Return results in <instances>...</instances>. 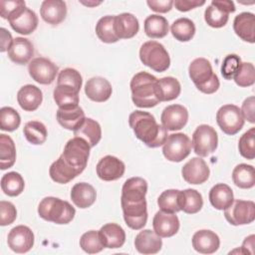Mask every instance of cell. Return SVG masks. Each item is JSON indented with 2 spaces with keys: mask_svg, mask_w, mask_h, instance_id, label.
Returning <instances> with one entry per match:
<instances>
[{
  "mask_svg": "<svg viewBox=\"0 0 255 255\" xmlns=\"http://www.w3.org/2000/svg\"><path fill=\"white\" fill-rule=\"evenodd\" d=\"M80 247L89 254L99 253L105 248L101 241L99 231L96 230L87 231L81 236Z\"/></svg>",
  "mask_w": 255,
  "mask_h": 255,
  "instance_id": "46",
  "label": "cell"
},
{
  "mask_svg": "<svg viewBox=\"0 0 255 255\" xmlns=\"http://www.w3.org/2000/svg\"><path fill=\"white\" fill-rule=\"evenodd\" d=\"M139 25L131 13H122L115 16V32L119 39H129L138 32Z\"/></svg>",
  "mask_w": 255,
  "mask_h": 255,
  "instance_id": "29",
  "label": "cell"
},
{
  "mask_svg": "<svg viewBox=\"0 0 255 255\" xmlns=\"http://www.w3.org/2000/svg\"><path fill=\"white\" fill-rule=\"evenodd\" d=\"M139 59L151 70L161 73L170 66V58L164 46L156 41H147L140 46Z\"/></svg>",
  "mask_w": 255,
  "mask_h": 255,
  "instance_id": "6",
  "label": "cell"
},
{
  "mask_svg": "<svg viewBox=\"0 0 255 255\" xmlns=\"http://www.w3.org/2000/svg\"><path fill=\"white\" fill-rule=\"evenodd\" d=\"M101 241L105 248H121L126 241V232L117 223H107L99 230Z\"/></svg>",
  "mask_w": 255,
  "mask_h": 255,
  "instance_id": "23",
  "label": "cell"
},
{
  "mask_svg": "<svg viewBox=\"0 0 255 255\" xmlns=\"http://www.w3.org/2000/svg\"><path fill=\"white\" fill-rule=\"evenodd\" d=\"M192 247L201 254H212L216 252L220 246L218 235L207 229L196 231L192 236Z\"/></svg>",
  "mask_w": 255,
  "mask_h": 255,
  "instance_id": "20",
  "label": "cell"
},
{
  "mask_svg": "<svg viewBox=\"0 0 255 255\" xmlns=\"http://www.w3.org/2000/svg\"><path fill=\"white\" fill-rule=\"evenodd\" d=\"M157 78L146 72L135 74L130 80L131 100L138 108H152L160 102L156 96Z\"/></svg>",
  "mask_w": 255,
  "mask_h": 255,
  "instance_id": "2",
  "label": "cell"
},
{
  "mask_svg": "<svg viewBox=\"0 0 255 255\" xmlns=\"http://www.w3.org/2000/svg\"><path fill=\"white\" fill-rule=\"evenodd\" d=\"M7 53L12 62L19 65H24L32 59L34 55V47L29 39L16 37Z\"/></svg>",
  "mask_w": 255,
  "mask_h": 255,
  "instance_id": "26",
  "label": "cell"
},
{
  "mask_svg": "<svg viewBox=\"0 0 255 255\" xmlns=\"http://www.w3.org/2000/svg\"><path fill=\"white\" fill-rule=\"evenodd\" d=\"M28 72L30 77L37 83L50 85L56 79L59 68L49 59L38 57L30 61L28 65Z\"/></svg>",
  "mask_w": 255,
  "mask_h": 255,
  "instance_id": "12",
  "label": "cell"
},
{
  "mask_svg": "<svg viewBox=\"0 0 255 255\" xmlns=\"http://www.w3.org/2000/svg\"><path fill=\"white\" fill-rule=\"evenodd\" d=\"M224 217L234 226L250 224L255 219V203L251 200H233V202L224 209Z\"/></svg>",
  "mask_w": 255,
  "mask_h": 255,
  "instance_id": "11",
  "label": "cell"
},
{
  "mask_svg": "<svg viewBox=\"0 0 255 255\" xmlns=\"http://www.w3.org/2000/svg\"><path fill=\"white\" fill-rule=\"evenodd\" d=\"M191 145L194 152L200 157H205L214 152L218 145L216 130L208 125L198 126L192 134Z\"/></svg>",
  "mask_w": 255,
  "mask_h": 255,
  "instance_id": "8",
  "label": "cell"
},
{
  "mask_svg": "<svg viewBox=\"0 0 255 255\" xmlns=\"http://www.w3.org/2000/svg\"><path fill=\"white\" fill-rule=\"evenodd\" d=\"M8 21L12 29L22 35H29L33 33L38 26V16L33 10L27 7L19 9L9 17Z\"/></svg>",
  "mask_w": 255,
  "mask_h": 255,
  "instance_id": "14",
  "label": "cell"
},
{
  "mask_svg": "<svg viewBox=\"0 0 255 255\" xmlns=\"http://www.w3.org/2000/svg\"><path fill=\"white\" fill-rule=\"evenodd\" d=\"M90 149V144L84 138L74 136L67 141L60 156L70 167L81 174L87 166Z\"/></svg>",
  "mask_w": 255,
  "mask_h": 255,
  "instance_id": "5",
  "label": "cell"
},
{
  "mask_svg": "<svg viewBox=\"0 0 255 255\" xmlns=\"http://www.w3.org/2000/svg\"><path fill=\"white\" fill-rule=\"evenodd\" d=\"M211 4L216 6L217 8L227 12L228 14L233 13L235 11V5L233 1H229V0H213L211 1Z\"/></svg>",
  "mask_w": 255,
  "mask_h": 255,
  "instance_id": "58",
  "label": "cell"
},
{
  "mask_svg": "<svg viewBox=\"0 0 255 255\" xmlns=\"http://www.w3.org/2000/svg\"><path fill=\"white\" fill-rule=\"evenodd\" d=\"M43 101L42 91L35 85H25L17 93V102L26 112L36 111Z\"/></svg>",
  "mask_w": 255,
  "mask_h": 255,
  "instance_id": "22",
  "label": "cell"
},
{
  "mask_svg": "<svg viewBox=\"0 0 255 255\" xmlns=\"http://www.w3.org/2000/svg\"><path fill=\"white\" fill-rule=\"evenodd\" d=\"M112 93V85L103 77H93L89 79L85 85V94L93 102H106L110 99Z\"/></svg>",
  "mask_w": 255,
  "mask_h": 255,
  "instance_id": "19",
  "label": "cell"
},
{
  "mask_svg": "<svg viewBox=\"0 0 255 255\" xmlns=\"http://www.w3.org/2000/svg\"><path fill=\"white\" fill-rule=\"evenodd\" d=\"M232 180L239 188H252L255 184L254 167L247 163H240L236 165L232 171Z\"/></svg>",
  "mask_w": 255,
  "mask_h": 255,
  "instance_id": "38",
  "label": "cell"
},
{
  "mask_svg": "<svg viewBox=\"0 0 255 255\" xmlns=\"http://www.w3.org/2000/svg\"><path fill=\"white\" fill-rule=\"evenodd\" d=\"M229 14L216 6L210 4L204 12V20L208 26L212 28H221L228 22Z\"/></svg>",
  "mask_w": 255,
  "mask_h": 255,
  "instance_id": "47",
  "label": "cell"
},
{
  "mask_svg": "<svg viewBox=\"0 0 255 255\" xmlns=\"http://www.w3.org/2000/svg\"><path fill=\"white\" fill-rule=\"evenodd\" d=\"M82 4L88 6V7H95V6H98L100 4H102L101 1H80Z\"/></svg>",
  "mask_w": 255,
  "mask_h": 255,
  "instance_id": "60",
  "label": "cell"
},
{
  "mask_svg": "<svg viewBox=\"0 0 255 255\" xmlns=\"http://www.w3.org/2000/svg\"><path fill=\"white\" fill-rule=\"evenodd\" d=\"M74 135L84 138L91 147H94L102 138V128L98 122L93 119L86 118L84 123L74 130Z\"/></svg>",
  "mask_w": 255,
  "mask_h": 255,
  "instance_id": "32",
  "label": "cell"
},
{
  "mask_svg": "<svg viewBox=\"0 0 255 255\" xmlns=\"http://www.w3.org/2000/svg\"><path fill=\"white\" fill-rule=\"evenodd\" d=\"M16 160V147L13 139L7 134H0V168H10Z\"/></svg>",
  "mask_w": 255,
  "mask_h": 255,
  "instance_id": "39",
  "label": "cell"
},
{
  "mask_svg": "<svg viewBox=\"0 0 255 255\" xmlns=\"http://www.w3.org/2000/svg\"><path fill=\"white\" fill-rule=\"evenodd\" d=\"M54 101L61 109L79 106V91L67 85H57L53 92Z\"/></svg>",
  "mask_w": 255,
  "mask_h": 255,
  "instance_id": "34",
  "label": "cell"
},
{
  "mask_svg": "<svg viewBox=\"0 0 255 255\" xmlns=\"http://www.w3.org/2000/svg\"><path fill=\"white\" fill-rule=\"evenodd\" d=\"M233 30L235 34L245 42H255V16L251 12H242L238 14L233 21Z\"/></svg>",
  "mask_w": 255,
  "mask_h": 255,
  "instance_id": "24",
  "label": "cell"
},
{
  "mask_svg": "<svg viewBox=\"0 0 255 255\" xmlns=\"http://www.w3.org/2000/svg\"><path fill=\"white\" fill-rule=\"evenodd\" d=\"M147 192V182L145 179L135 176L127 179L122 188V198L143 199Z\"/></svg>",
  "mask_w": 255,
  "mask_h": 255,
  "instance_id": "36",
  "label": "cell"
},
{
  "mask_svg": "<svg viewBox=\"0 0 255 255\" xmlns=\"http://www.w3.org/2000/svg\"><path fill=\"white\" fill-rule=\"evenodd\" d=\"M147 6L154 12L166 13L171 10L173 1L172 0H148L146 1Z\"/></svg>",
  "mask_w": 255,
  "mask_h": 255,
  "instance_id": "55",
  "label": "cell"
},
{
  "mask_svg": "<svg viewBox=\"0 0 255 255\" xmlns=\"http://www.w3.org/2000/svg\"><path fill=\"white\" fill-rule=\"evenodd\" d=\"M254 240L255 236L253 234L244 239L241 248L245 254H254Z\"/></svg>",
  "mask_w": 255,
  "mask_h": 255,
  "instance_id": "59",
  "label": "cell"
},
{
  "mask_svg": "<svg viewBox=\"0 0 255 255\" xmlns=\"http://www.w3.org/2000/svg\"><path fill=\"white\" fill-rule=\"evenodd\" d=\"M188 74L195 87L204 94H213L220 86L210 62L205 58L194 59L189 64Z\"/></svg>",
  "mask_w": 255,
  "mask_h": 255,
  "instance_id": "4",
  "label": "cell"
},
{
  "mask_svg": "<svg viewBox=\"0 0 255 255\" xmlns=\"http://www.w3.org/2000/svg\"><path fill=\"white\" fill-rule=\"evenodd\" d=\"M241 59L236 54L227 55L221 65V75L225 80H232L241 65Z\"/></svg>",
  "mask_w": 255,
  "mask_h": 255,
  "instance_id": "51",
  "label": "cell"
},
{
  "mask_svg": "<svg viewBox=\"0 0 255 255\" xmlns=\"http://www.w3.org/2000/svg\"><path fill=\"white\" fill-rule=\"evenodd\" d=\"M205 4V1L199 0H175L173 1V5L180 12H187L196 7L202 6Z\"/></svg>",
  "mask_w": 255,
  "mask_h": 255,
  "instance_id": "56",
  "label": "cell"
},
{
  "mask_svg": "<svg viewBox=\"0 0 255 255\" xmlns=\"http://www.w3.org/2000/svg\"><path fill=\"white\" fill-rule=\"evenodd\" d=\"M238 149L240 154L247 159L255 157V128H251L244 132L238 141Z\"/></svg>",
  "mask_w": 255,
  "mask_h": 255,
  "instance_id": "49",
  "label": "cell"
},
{
  "mask_svg": "<svg viewBox=\"0 0 255 255\" xmlns=\"http://www.w3.org/2000/svg\"><path fill=\"white\" fill-rule=\"evenodd\" d=\"M178 193L177 189L164 190L157 198V205L161 211L176 213L180 211L178 206Z\"/></svg>",
  "mask_w": 255,
  "mask_h": 255,
  "instance_id": "45",
  "label": "cell"
},
{
  "mask_svg": "<svg viewBox=\"0 0 255 255\" xmlns=\"http://www.w3.org/2000/svg\"><path fill=\"white\" fill-rule=\"evenodd\" d=\"M216 122L224 133L234 135L241 130L245 120L237 106L228 104L219 108L216 113Z\"/></svg>",
  "mask_w": 255,
  "mask_h": 255,
  "instance_id": "10",
  "label": "cell"
},
{
  "mask_svg": "<svg viewBox=\"0 0 255 255\" xmlns=\"http://www.w3.org/2000/svg\"><path fill=\"white\" fill-rule=\"evenodd\" d=\"M21 124L20 115L11 107H3L0 110V128L6 131H13Z\"/></svg>",
  "mask_w": 255,
  "mask_h": 255,
  "instance_id": "44",
  "label": "cell"
},
{
  "mask_svg": "<svg viewBox=\"0 0 255 255\" xmlns=\"http://www.w3.org/2000/svg\"><path fill=\"white\" fill-rule=\"evenodd\" d=\"M97 198L95 188L87 182L76 183L71 189V199L79 208H88L92 206Z\"/></svg>",
  "mask_w": 255,
  "mask_h": 255,
  "instance_id": "28",
  "label": "cell"
},
{
  "mask_svg": "<svg viewBox=\"0 0 255 255\" xmlns=\"http://www.w3.org/2000/svg\"><path fill=\"white\" fill-rule=\"evenodd\" d=\"M40 15L46 23L58 25L66 18L67 5L62 0H45L41 4Z\"/></svg>",
  "mask_w": 255,
  "mask_h": 255,
  "instance_id": "21",
  "label": "cell"
},
{
  "mask_svg": "<svg viewBox=\"0 0 255 255\" xmlns=\"http://www.w3.org/2000/svg\"><path fill=\"white\" fill-rule=\"evenodd\" d=\"M96 34L104 43L112 44L118 42L120 39L115 32V16L107 15L102 17L96 25Z\"/></svg>",
  "mask_w": 255,
  "mask_h": 255,
  "instance_id": "41",
  "label": "cell"
},
{
  "mask_svg": "<svg viewBox=\"0 0 255 255\" xmlns=\"http://www.w3.org/2000/svg\"><path fill=\"white\" fill-rule=\"evenodd\" d=\"M128 125L135 136L148 147L163 145L168 134L167 129L158 125L155 118L143 111H134L128 117Z\"/></svg>",
  "mask_w": 255,
  "mask_h": 255,
  "instance_id": "1",
  "label": "cell"
},
{
  "mask_svg": "<svg viewBox=\"0 0 255 255\" xmlns=\"http://www.w3.org/2000/svg\"><path fill=\"white\" fill-rule=\"evenodd\" d=\"M7 243L14 252L20 254L27 253L34 246V233L28 226H15L8 233Z\"/></svg>",
  "mask_w": 255,
  "mask_h": 255,
  "instance_id": "13",
  "label": "cell"
},
{
  "mask_svg": "<svg viewBox=\"0 0 255 255\" xmlns=\"http://www.w3.org/2000/svg\"><path fill=\"white\" fill-rule=\"evenodd\" d=\"M58 123L66 129L76 130L85 121V113L80 106L61 109L59 108L56 113Z\"/></svg>",
  "mask_w": 255,
  "mask_h": 255,
  "instance_id": "27",
  "label": "cell"
},
{
  "mask_svg": "<svg viewBox=\"0 0 255 255\" xmlns=\"http://www.w3.org/2000/svg\"><path fill=\"white\" fill-rule=\"evenodd\" d=\"M17 217V210L13 203L5 200L0 201V225L7 226L12 224Z\"/></svg>",
  "mask_w": 255,
  "mask_h": 255,
  "instance_id": "52",
  "label": "cell"
},
{
  "mask_svg": "<svg viewBox=\"0 0 255 255\" xmlns=\"http://www.w3.org/2000/svg\"><path fill=\"white\" fill-rule=\"evenodd\" d=\"M243 119L251 124L255 123V98L253 96L244 100L240 109Z\"/></svg>",
  "mask_w": 255,
  "mask_h": 255,
  "instance_id": "54",
  "label": "cell"
},
{
  "mask_svg": "<svg viewBox=\"0 0 255 255\" xmlns=\"http://www.w3.org/2000/svg\"><path fill=\"white\" fill-rule=\"evenodd\" d=\"M134 247L141 254H155L160 251L162 240L154 231L144 229L135 236Z\"/></svg>",
  "mask_w": 255,
  "mask_h": 255,
  "instance_id": "25",
  "label": "cell"
},
{
  "mask_svg": "<svg viewBox=\"0 0 255 255\" xmlns=\"http://www.w3.org/2000/svg\"><path fill=\"white\" fill-rule=\"evenodd\" d=\"M26 139L32 144H42L46 141L48 131L46 126L38 121L28 122L23 128Z\"/></svg>",
  "mask_w": 255,
  "mask_h": 255,
  "instance_id": "43",
  "label": "cell"
},
{
  "mask_svg": "<svg viewBox=\"0 0 255 255\" xmlns=\"http://www.w3.org/2000/svg\"><path fill=\"white\" fill-rule=\"evenodd\" d=\"M179 219L175 213L157 211L152 219L153 231L160 237L166 238L175 235L179 230Z\"/></svg>",
  "mask_w": 255,
  "mask_h": 255,
  "instance_id": "18",
  "label": "cell"
},
{
  "mask_svg": "<svg viewBox=\"0 0 255 255\" xmlns=\"http://www.w3.org/2000/svg\"><path fill=\"white\" fill-rule=\"evenodd\" d=\"M25 187V181L22 175L16 171L5 173L1 178V189L8 196H18Z\"/></svg>",
  "mask_w": 255,
  "mask_h": 255,
  "instance_id": "40",
  "label": "cell"
},
{
  "mask_svg": "<svg viewBox=\"0 0 255 255\" xmlns=\"http://www.w3.org/2000/svg\"><path fill=\"white\" fill-rule=\"evenodd\" d=\"M208 197L211 205L218 210L226 209L234 200L231 187L225 183H217L212 186Z\"/></svg>",
  "mask_w": 255,
  "mask_h": 255,
  "instance_id": "31",
  "label": "cell"
},
{
  "mask_svg": "<svg viewBox=\"0 0 255 255\" xmlns=\"http://www.w3.org/2000/svg\"><path fill=\"white\" fill-rule=\"evenodd\" d=\"M38 214L46 221L56 224H68L74 219L76 210L66 200L54 196H47L40 201Z\"/></svg>",
  "mask_w": 255,
  "mask_h": 255,
  "instance_id": "3",
  "label": "cell"
},
{
  "mask_svg": "<svg viewBox=\"0 0 255 255\" xmlns=\"http://www.w3.org/2000/svg\"><path fill=\"white\" fill-rule=\"evenodd\" d=\"M181 174L187 183L201 184L208 179L210 170L204 159L192 157L182 166Z\"/></svg>",
  "mask_w": 255,
  "mask_h": 255,
  "instance_id": "15",
  "label": "cell"
},
{
  "mask_svg": "<svg viewBox=\"0 0 255 255\" xmlns=\"http://www.w3.org/2000/svg\"><path fill=\"white\" fill-rule=\"evenodd\" d=\"M191 146V140L185 133H171L162 145V153L167 160L180 162L189 155Z\"/></svg>",
  "mask_w": 255,
  "mask_h": 255,
  "instance_id": "9",
  "label": "cell"
},
{
  "mask_svg": "<svg viewBox=\"0 0 255 255\" xmlns=\"http://www.w3.org/2000/svg\"><path fill=\"white\" fill-rule=\"evenodd\" d=\"M144 33L147 37L152 39H160L167 35L168 33V22L160 15L152 14L145 18L144 20Z\"/></svg>",
  "mask_w": 255,
  "mask_h": 255,
  "instance_id": "35",
  "label": "cell"
},
{
  "mask_svg": "<svg viewBox=\"0 0 255 255\" xmlns=\"http://www.w3.org/2000/svg\"><path fill=\"white\" fill-rule=\"evenodd\" d=\"M178 206L180 210L187 214L197 213L203 206L202 195L197 190L192 188L179 190Z\"/></svg>",
  "mask_w": 255,
  "mask_h": 255,
  "instance_id": "30",
  "label": "cell"
},
{
  "mask_svg": "<svg viewBox=\"0 0 255 255\" xmlns=\"http://www.w3.org/2000/svg\"><path fill=\"white\" fill-rule=\"evenodd\" d=\"M181 92L179 82L173 77H164L157 79L156 96L159 102H169L175 100Z\"/></svg>",
  "mask_w": 255,
  "mask_h": 255,
  "instance_id": "33",
  "label": "cell"
},
{
  "mask_svg": "<svg viewBox=\"0 0 255 255\" xmlns=\"http://www.w3.org/2000/svg\"><path fill=\"white\" fill-rule=\"evenodd\" d=\"M160 121L167 130H179L187 124L188 111L181 105L167 106L161 113Z\"/></svg>",
  "mask_w": 255,
  "mask_h": 255,
  "instance_id": "16",
  "label": "cell"
},
{
  "mask_svg": "<svg viewBox=\"0 0 255 255\" xmlns=\"http://www.w3.org/2000/svg\"><path fill=\"white\" fill-rule=\"evenodd\" d=\"M49 174L53 181L61 184L68 183L79 175V173L70 167L61 156L51 164Z\"/></svg>",
  "mask_w": 255,
  "mask_h": 255,
  "instance_id": "37",
  "label": "cell"
},
{
  "mask_svg": "<svg viewBox=\"0 0 255 255\" xmlns=\"http://www.w3.org/2000/svg\"><path fill=\"white\" fill-rule=\"evenodd\" d=\"M26 7L25 1L22 0H1L0 1V15L3 19H9L19 9Z\"/></svg>",
  "mask_w": 255,
  "mask_h": 255,
  "instance_id": "53",
  "label": "cell"
},
{
  "mask_svg": "<svg viewBox=\"0 0 255 255\" xmlns=\"http://www.w3.org/2000/svg\"><path fill=\"white\" fill-rule=\"evenodd\" d=\"M121 204L126 224L133 229L140 230L147 221V205L144 199L121 198Z\"/></svg>",
  "mask_w": 255,
  "mask_h": 255,
  "instance_id": "7",
  "label": "cell"
},
{
  "mask_svg": "<svg viewBox=\"0 0 255 255\" xmlns=\"http://www.w3.org/2000/svg\"><path fill=\"white\" fill-rule=\"evenodd\" d=\"M98 176L105 181L120 179L126 170L125 163L114 155H106L100 159L96 167Z\"/></svg>",
  "mask_w": 255,
  "mask_h": 255,
  "instance_id": "17",
  "label": "cell"
},
{
  "mask_svg": "<svg viewBox=\"0 0 255 255\" xmlns=\"http://www.w3.org/2000/svg\"><path fill=\"white\" fill-rule=\"evenodd\" d=\"M234 82L237 86L246 88L250 87L255 83V68L252 63L242 62L238 71L233 77Z\"/></svg>",
  "mask_w": 255,
  "mask_h": 255,
  "instance_id": "48",
  "label": "cell"
},
{
  "mask_svg": "<svg viewBox=\"0 0 255 255\" xmlns=\"http://www.w3.org/2000/svg\"><path fill=\"white\" fill-rule=\"evenodd\" d=\"M0 43H1V46H0V51L1 52H5V51H8V49L11 47L12 43H13V38H12V35L10 34V32L5 29V28H1L0 29Z\"/></svg>",
  "mask_w": 255,
  "mask_h": 255,
  "instance_id": "57",
  "label": "cell"
},
{
  "mask_svg": "<svg viewBox=\"0 0 255 255\" xmlns=\"http://www.w3.org/2000/svg\"><path fill=\"white\" fill-rule=\"evenodd\" d=\"M170 32L177 41L188 42L195 34V25L188 18H178L171 24Z\"/></svg>",
  "mask_w": 255,
  "mask_h": 255,
  "instance_id": "42",
  "label": "cell"
},
{
  "mask_svg": "<svg viewBox=\"0 0 255 255\" xmlns=\"http://www.w3.org/2000/svg\"><path fill=\"white\" fill-rule=\"evenodd\" d=\"M82 83L83 79L80 74L76 69L73 68H66L62 70L57 79V85H67L75 88L77 91L80 92L82 88Z\"/></svg>",
  "mask_w": 255,
  "mask_h": 255,
  "instance_id": "50",
  "label": "cell"
}]
</instances>
